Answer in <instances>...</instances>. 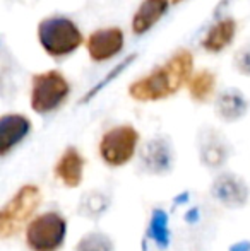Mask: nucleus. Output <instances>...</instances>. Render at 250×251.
Listing matches in <instances>:
<instances>
[{
    "instance_id": "f257e3e1",
    "label": "nucleus",
    "mask_w": 250,
    "mask_h": 251,
    "mask_svg": "<svg viewBox=\"0 0 250 251\" xmlns=\"http://www.w3.org/2000/svg\"><path fill=\"white\" fill-rule=\"evenodd\" d=\"M192 70L194 55L189 50H178L167 63L156 67L147 75L134 80L129 86V96L140 102L167 100L189 82Z\"/></svg>"
},
{
    "instance_id": "f03ea898",
    "label": "nucleus",
    "mask_w": 250,
    "mask_h": 251,
    "mask_svg": "<svg viewBox=\"0 0 250 251\" xmlns=\"http://www.w3.org/2000/svg\"><path fill=\"white\" fill-rule=\"evenodd\" d=\"M38 41L52 58H62L74 53L84 43L77 24L69 17H47L38 24Z\"/></svg>"
},
{
    "instance_id": "7ed1b4c3",
    "label": "nucleus",
    "mask_w": 250,
    "mask_h": 251,
    "mask_svg": "<svg viewBox=\"0 0 250 251\" xmlns=\"http://www.w3.org/2000/svg\"><path fill=\"white\" fill-rule=\"evenodd\" d=\"M41 203V192L36 185H24L0 212V236L7 239L17 234L24 222L34 214Z\"/></svg>"
},
{
    "instance_id": "20e7f679",
    "label": "nucleus",
    "mask_w": 250,
    "mask_h": 251,
    "mask_svg": "<svg viewBox=\"0 0 250 251\" xmlns=\"http://www.w3.org/2000/svg\"><path fill=\"white\" fill-rule=\"evenodd\" d=\"M31 108L38 115L55 111L70 94V84L58 70H48L33 75Z\"/></svg>"
},
{
    "instance_id": "39448f33",
    "label": "nucleus",
    "mask_w": 250,
    "mask_h": 251,
    "mask_svg": "<svg viewBox=\"0 0 250 251\" xmlns=\"http://www.w3.org/2000/svg\"><path fill=\"white\" fill-rule=\"evenodd\" d=\"M65 234V219L58 212H47L29 222L26 229V243L31 251H58Z\"/></svg>"
},
{
    "instance_id": "423d86ee",
    "label": "nucleus",
    "mask_w": 250,
    "mask_h": 251,
    "mask_svg": "<svg viewBox=\"0 0 250 251\" xmlns=\"http://www.w3.org/2000/svg\"><path fill=\"white\" fill-rule=\"evenodd\" d=\"M139 144V132L130 125H120L108 130L100 142V155L105 164L124 166L134 157Z\"/></svg>"
},
{
    "instance_id": "0eeeda50",
    "label": "nucleus",
    "mask_w": 250,
    "mask_h": 251,
    "mask_svg": "<svg viewBox=\"0 0 250 251\" xmlns=\"http://www.w3.org/2000/svg\"><path fill=\"white\" fill-rule=\"evenodd\" d=\"M211 193L228 208H240L249 201V186L242 178L231 173H221L211 186Z\"/></svg>"
},
{
    "instance_id": "6e6552de",
    "label": "nucleus",
    "mask_w": 250,
    "mask_h": 251,
    "mask_svg": "<svg viewBox=\"0 0 250 251\" xmlns=\"http://www.w3.org/2000/svg\"><path fill=\"white\" fill-rule=\"evenodd\" d=\"M124 33L120 27H103L87 38V53L93 62H107L124 50Z\"/></svg>"
},
{
    "instance_id": "1a4fd4ad",
    "label": "nucleus",
    "mask_w": 250,
    "mask_h": 251,
    "mask_svg": "<svg viewBox=\"0 0 250 251\" xmlns=\"http://www.w3.org/2000/svg\"><path fill=\"white\" fill-rule=\"evenodd\" d=\"M199 157L211 169L221 168L230 157V146L218 130L206 128L199 135Z\"/></svg>"
},
{
    "instance_id": "9d476101",
    "label": "nucleus",
    "mask_w": 250,
    "mask_h": 251,
    "mask_svg": "<svg viewBox=\"0 0 250 251\" xmlns=\"http://www.w3.org/2000/svg\"><path fill=\"white\" fill-rule=\"evenodd\" d=\"M140 162L151 175H165L170 171L173 164V151L168 139L156 137L146 142V146L140 151Z\"/></svg>"
},
{
    "instance_id": "9b49d317",
    "label": "nucleus",
    "mask_w": 250,
    "mask_h": 251,
    "mask_svg": "<svg viewBox=\"0 0 250 251\" xmlns=\"http://www.w3.org/2000/svg\"><path fill=\"white\" fill-rule=\"evenodd\" d=\"M31 132V122L24 115L9 113L0 118V155H7Z\"/></svg>"
},
{
    "instance_id": "f8f14e48",
    "label": "nucleus",
    "mask_w": 250,
    "mask_h": 251,
    "mask_svg": "<svg viewBox=\"0 0 250 251\" xmlns=\"http://www.w3.org/2000/svg\"><path fill=\"white\" fill-rule=\"evenodd\" d=\"M84 157L76 147H67L55 164V175L67 188H77L84 176Z\"/></svg>"
},
{
    "instance_id": "ddd939ff",
    "label": "nucleus",
    "mask_w": 250,
    "mask_h": 251,
    "mask_svg": "<svg viewBox=\"0 0 250 251\" xmlns=\"http://www.w3.org/2000/svg\"><path fill=\"white\" fill-rule=\"evenodd\" d=\"M168 7L170 0H144L132 17V33L137 36L147 33L168 12Z\"/></svg>"
},
{
    "instance_id": "4468645a",
    "label": "nucleus",
    "mask_w": 250,
    "mask_h": 251,
    "mask_svg": "<svg viewBox=\"0 0 250 251\" xmlns=\"http://www.w3.org/2000/svg\"><path fill=\"white\" fill-rule=\"evenodd\" d=\"M214 109L223 122H238L247 115L249 101L238 89H226L218 96Z\"/></svg>"
},
{
    "instance_id": "2eb2a0df",
    "label": "nucleus",
    "mask_w": 250,
    "mask_h": 251,
    "mask_svg": "<svg viewBox=\"0 0 250 251\" xmlns=\"http://www.w3.org/2000/svg\"><path fill=\"white\" fill-rule=\"evenodd\" d=\"M235 34H237V21L224 17L211 26L202 40V48L209 53H220L230 47V43L235 40Z\"/></svg>"
},
{
    "instance_id": "dca6fc26",
    "label": "nucleus",
    "mask_w": 250,
    "mask_h": 251,
    "mask_svg": "<svg viewBox=\"0 0 250 251\" xmlns=\"http://www.w3.org/2000/svg\"><path fill=\"white\" fill-rule=\"evenodd\" d=\"M108 208H110V199H108L103 192L91 190V192H86L81 197L79 214L83 215V217L96 221V219L103 217V215L107 214Z\"/></svg>"
},
{
    "instance_id": "f3484780",
    "label": "nucleus",
    "mask_w": 250,
    "mask_h": 251,
    "mask_svg": "<svg viewBox=\"0 0 250 251\" xmlns=\"http://www.w3.org/2000/svg\"><path fill=\"white\" fill-rule=\"evenodd\" d=\"M214 86H216V77H214V74L209 72V70L195 72L194 75H190V79L187 82L190 98L197 102H206L209 100L214 91Z\"/></svg>"
},
{
    "instance_id": "a211bd4d",
    "label": "nucleus",
    "mask_w": 250,
    "mask_h": 251,
    "mask_svg": "<svg viewBox=\"0 0 250 251\" xmlns=\"http://www.w3.org/2000/svg\"><path fill=\"white\" fill-rule=\"evenodd\" d=\"M147 238L153 239L160 248H167L170 243V229H168V215L165 210L156 208L151 215L149 227H147Z\"/></svg>"
},
{
    "instance_id": "6ab92c4d",
    "label": "nucleus",
    "mask_w": 250,
    "mask_h": 251,
    "mask_svg": "<svg viewBox=\"0 0 250 251\" xmlns=\"http://www.w3.org/2000/svg\"><path fill=\"white\" fill-rule=\"evenodd\" d=\"M113 239L103 232H89L77 243L76 251H113Z\"/></svg>"
},
{
    "instance_id": "aec40b11",
    "label": "nucleus",
    "mask_w": 250,
    "mask_h": 251,
    "mask_svg": "<svg viewBox=\"0 0 250 251\" xmlns=\"http://www.w3.org/2000/svg\"><path fill=\"white\" fill-rule=\"evenodd\" d=\"M136 56H137V55H129V58H125L124 62H120V63H118V65L115 67L113 70H110V72H108L107 75H105V79H101V80H100V84H98V86H94L93 89H91L89 93L86 94V100H84V101H89L91 98L94 96V94H98L101 89H103L105 86H108V82H111V80H113L115 77H118V75H120V72H122V70H125L127 67H129L130 63L134 62V58H136Z\"/></svg>"
},
{
    "instance_id": "412c9836",
    "label": "nucleus",
    "mask_w": 250,
    "mask_h": 251,
    "mask_svg": "<svg viewBox=\"0 0 250 251\" xmlns=\"http://www.w3.org/2000/svg\"><path fill=\"white\" fill-rule=\"evenodd\" d=\"M235 65H237V69L240 74H244V75H250V47H245L244 50H240L237 53Z\"/></svg>"
},
{
    "instance_id": "4be33fe9",
    "label": "nucleus",
    "mask_w": 250,
    "mask_h": 251,
    "mask_svg": "<svg viewBox=\"0 0 250 251\" xmlns=\"http://www.w3.org/2000/svg\"><path fill=\"white\" fill-rule=\"evenodd\" d=\"M230 251H250V241H240L235 243L230 248Z\"/></svg>"
},
{
    "instance_id": "5701e85b",
    "label": "nucleus",
    "mask_w": 250,
    "mask_h": 251,
    "mask_svg": "<svg viewBox=\"0 0 250 251\" xmlns=\"http://www.w3.org/2000/svg\"><path fill=\"white\" fill-rule=\"evenodd\" d=\"M178 2H182V0H171V3H178Z\"/></svg>"
}]
</instances>
